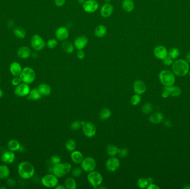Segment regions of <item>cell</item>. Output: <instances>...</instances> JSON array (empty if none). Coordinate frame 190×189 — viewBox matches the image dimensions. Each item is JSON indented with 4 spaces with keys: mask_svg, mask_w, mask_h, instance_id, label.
Here are the masks:
<instances>
[{
    "mask_svg": "<svg viewBox=\"0 0 190 189\" xmlns=\"http://www.w3.org/2000/svg\"><path fill=\"white\" fill-rule=\"evenodd\" d=\"M17 171L19 176L26 180L32 178L35 173L34 165L31 162L26 161L21 162L19 164Z\"/></svg>",
    "mask_w": 190,
    "mask_h": 189,
    "instance_id": "cell-1",
    "label": "cell"
},
{
    "mask_svg": "<svg viewBox=\"0 0 190 189\" xmlns=\"http://www.w3.org/2000/svg\"><path fill=\"white\" fill-rule=\"evenodd\" d=\"M173 73L178 77L186 76L189 71V65L187 61L178 59L173 63L172 66Z\"/></svg>",
    "mask_w": 190,
    "mask_h": 189,
    "instance_id": "cell-2",
    "label": "cell"
},
{
    "mask_svg": "<svg viewBox=\"0 0 190 189\" xmlns=\"http://www.w3.org/2000/svg\"><path fill=\"white\" fill-rule=\"evenodd\" d=\"M159 79L165 87L173 85L175 82V74L170 70H162L159 74Z\"/></svg>",
    "mask_w": 190,
    "mask_h": 189,
    "instance_id": "cell-3",
    "label": "cell"
},
{
    "mask_svg": "<svg viewBox=\"0 0 190 189\" xmlns=\"http://www.w3.org/2000/svg\"><path fill=\"white\" fill-rule=\"evenodd\" d=\"M87 180L93 189H97L103 182V177L98 171L93 170L89 173Z\"/></svg>",
    "mask_w": 190,
    "mask_h": 189,
    "instance_id": "cell-4",
    "label": "cell"
},
{
    "mask_svg": "<svg viewBox=\"0 0 190 189\" xmlns=\"http://www.w3.org/2000/svg\"><path fill=\"white\" fill-rule=\"evenodd\" d=\"M20 77L22 82L30 84L34 82V80H35L36 73L35 70L30 67H25L24 69H22Z\"/></svg>",
    "mask_w": 190,
    "mask_h": 189,
    "instance_id": "cell-5",
    "label": "cell"
},
{
    "mask_svg": "<svg viewBox=\"0 0 190 189\" xmlns=\"http://www.w3.org/2000/svg\"><path fill=\"white\" fill-rule=\"evenodd\" d=\"M41 183L46 187L55 188L58 185V177L53 174H47L42 178Z\"/></svg>",
    "mask_w": 190,
    "mask_h": 189,
    "instance_id": "cell-6",
    "label": "cell"
},
{
    "mask_svg": "<svg viewBox=\"0 0 190 189\" xmlns=\"http://www.w3.org/2000/svg\"><path fill=\"white\" fill-rule=\"evenodd\" d=\"M81 168L83 171L87 173L95 170L96 168V162L95 159L92 157H86L84 158L82 162L81 163Z\"/></svg>",
    "mask_w": 190,
    "mask_h": 189,
    "instance_id": "cell-7",
    "label": "cell"
},
{
    "mask_svg": "<svg viewBox=\"0 0 190 189\" xmlns=\"http://www.w3.org/2000/svg\"><path fill=\"white\" fill-rule=\"evenodd\" d=\"M31 45L32 48L36 51L42 50L46 46V43L43 38L38 34H35L32 37Z\"/></svg>",
    "mask_w": 190,
    "mask_h": 189,
    "instance_id": "cell-8",
    "label": "cell"
},
{
    "mask_svg": "<svg viewBox=\"0 0 190 189\" xmlns=\"http://www.w3.org/2000/svg\"><path fill=\"white\" fill-rule=\"evenodd\" d=\"M31 89L29 84L22 82L19 85L16 86L14 90L16 95L19 97H25L30 94Z\"/></svg>",
    "mask_w": 190,
    "mask_h": 189,
    "instance_id": "cell-9",
    "label": "cell"
},
{
    "mask_svg": "<svg viewBox=\"0 0 190 189\" xmlns=\"http://www.w3.org/2000/svg\"><path fill=\"white\" fill-rule=\"evenodd\" d=\"M106 168L110 172H115L120 166V161L115 156H111L106 162Z\"/></svg>",
    "mask_w": 190,
    "mask_h": 189,
    "instance_id": "cell-10",
    "label": "cell"
},
{
    "mask_svg": "<svg viewBox=\"0 0 190 189\" xmlns=\"http://www.w3.org/2000/svg\"><path fill=\"white\" fill-rule=\"evenodd\" d=\"M83 134L86 137L91 138L96 134V127L92 122H86L82 126Z\"/></svg>",
    "mask_w": 190,
    "mask_h": 189,
    "instance_id": "cell-11",
    "label": "cell"
},
{
    "mask_svg": "<svg viewBox=\"0 0 190 189\" xmlns=\"http://www.w3.org/2000/svg\"><path fill=\"white\" fill-rule=\"evenodd\" d=\"M83 9L87 13H92L97 11L99 4L96 0H86L82 5Z\"/></svg>",
    "mask_w": 190,
    "mask_h": 189,
    "instance_id": "cell-12",
    "label": "cell"
},
{
    "mask_svg": "<svg viewBox=\"0 0 190 189\" xmlns=\"http://www.w3.org/2000/svg\"><path fill=\"white\" fill-rule=\"evenodd\" d=\"M89 42L88 38L84 35L77 37L74 41V46L77 50H82L86 47Z\"/></svg>",
    "mask_w": 190,
    "mask_h": 189,
    "instance_id": "cell-13",
    "label": "cell"
},
{
    "mask_svg": "<svg viewBox=\"0 0 190 189\" xmlns=\"http://www.w3.org/2000/svg\"><path fill=\"white\" fill-rule=\"evenodd\" d=\"M56 38L60 41H64L68 40L69 37V31L68 28L61 26L58 27L55 32Z\"/></svg>",
    "mask_w": 190,
    "mask_h": 189,
    "instance_id": "cell-14",
    "label": "cell"
},
{
    "mask_svg": "<svg viewBox=\"0 0 190 189\" xmlns=\"http://www.w3.org/2000/svg\"><path fill=\"white\" fill-rule=\"evenodd\" d=\"M133 88L135 94L142 95L144 94L147 90L146 85L141 80H136L133 84Z\"/></svg>",
    "mask_w": 190,
    "mask_h": 189,
    "instance_id": "cell-15",
    "label": "cell"
},
{
    "mask_svg": "<svg viewBox=\"0 0 190 189\" xmlns=\"http://www.w3.org/2000/svg\"><path fill=\"white\" fill-rule=\"evenodd\" d=\"M114 7L110 2H106L103 5L100 9V14L102 17L108 18L113 13Z\"/></svg>",
    "mask_w": 190,
    "mask_h": 189,
    "instance_id": "cell-16",
    "label": "cell"
},
{
    "mask_svg": "<svg viewBox=\"0 0 190 189\" xmlns=\"http://www.w3.org/2000/svg\"><path fill=\"white\" fill-rule=\"evenodd\" d=\"M153 54L157 59L163 60L168 55V51L165 47L159 45L155 48L153 50Z\"/></svg>",
    "mask_w": 190,
    "mask_h": 189,
    "instance_id": "cell-17",
    "label": "cell"
},
{
    "mask_svg": "<svg viewBox=\"0 0 190 189\" xmlns=\"http://www.w3.org/2000/svg\"><path fill=\"white\" fill-rule=\"evenodd\" d=\"M52 171H53V174L58 178L62 177L66 175L65 173V170H64V164L61 163V162L54 165Z\"/></svg>",
    "mask_w": 190,
    "mask_h": 189,
    "instance_id": "cell-18",
    "label": "cell"
},
{
    "mask_svg": "<svg viewBox=\"0 0 190 189\" xmlns=\"http://www.w3.org/2000/svg\"><path fill=\"white\" fill-rule=\"evenodd\" d=\"M15 160V155L13 152L6 151L1 155V160L5 164H11Z\"/></svg>",
    "mask_w": 190,
    "mask_h": 189,
    "instance_id": "cell-19",
    "label": "cell"
},
{
    "mask_svg": "<svg viewBox=\"0 0 190 189\" xmlns=\"http://www.w3.org/2000/svg\"><path fill=\"white\" fill-rule=\"evenodd\" d=\"M17 55L21 59H28L31 55V51L30 48L26 46H22L19 48L17 51Z\"/></svg>",
    "mask_w": 190,
    "mask_h": 189,
    "instance_id": "cell-20",
    "label": "cell"
},
{
    "mask_svg": "<svg viewBox=\"0 0 190 189\" xmlns=\"http://www.w3.org/2000/svg\"><path fill=\"white\" fill-rule=\"evenodd\" d=\"M9 70L13 76H20L22 70V68L19 63L13 62L9 66Z\"/></svg>",
    "mask_w": 190,
    "mask_h": 189,
    "instance_id": "cell-21",
    "label": "cell"
},
{
    "mask_svg": "<svg viewBox=\"0 0 190 189\" xmlns=\"http://www.w3.org/2000/svg\"><path fill=\"white\" fill-rule=\"evenodd\" d=\"M84 159L82 153L78 151V150H74L72 152L71 154V159L72 162H74L76 164H81Z\"/></svg>",
    "mask_w": 190,
    "mask_h": 189,
    "instance_id": "cell-22",
    "label": "cell"
},
{
    "mask_svg": "<svg viewBox=\"0 0 190 189\" xmlns=\"http://www.w3.org/2000/svg\"><path fill=\"white\" fill-rule=\"evenodd\" d=\"M107 31H108V29L105 26L102 25V24H100L95 28V30H94V34L96 37L101 38L104 37L106 36V34H107Z\"/></svg>",
    "mask_w": 190,
    "mask_h": 189,
    "instance_id": "cell-23",
    "label": "cell"
},
{
    "mask_svg": "<svg viewBox=\"0 0 190 189\" xmlns=\"http://www.w3.org/2000/svg\"><path fill=\"white\" fill-rule=\"evenodd\" d=\"M37 89L41 95L43 96H49L52 91V89L51 87L46 83L40 84L38 86Z\"/></svg>",
    "mask_w": 190,
    "mask_h": 189,
    "instance_id": "cell-24",
    "label": "cell"
},
{
    "mask_svg": "<svg viewBox=\"0 0 190 189\" xmlns=\"http://www.w3.org/2000/svg\"><path fill=\"white\" fill-rule=\"evenodd\" d=\"M163 120V116L160 112H155L152 114L149 117V121L154 124H159Z\"/></svg>",
    "mask_w": 190,
    "mask_h": 189,
    "instance_id": "cell-25",
    "label": "cell"
},
{
    "mask_svg": "<svg viewBox=\"0 0 190 189\" xmlns=\"http://www.w3.org/2000/svg\"><path fill=\"white\" fill-rule=\"evenodd\" d=\"M122 8L126 12H131L135 9V3L133 0H123L122 2Z\"/></svg>",
    "mask_w": 190,
    "mask_h": 189,
    "instance_id": "cell-26",
    "label": "cell"
},
{
    "mask_svg": "<svg viewBox=\"0 0 190 189\" xmlns=\"http://www.w3.org/2000/svg\"><path fill=\"white\" fill-rule=\"evenodd\" d=\"M10 171L6 165H0V180H7L9 177Z\"/></svg>",
    "mask_w": 190,
    "mask_h": 189,
    "instance_id": "cell-27",
    "label": "cell"
},
{
    "mask_svg": "<svg viewBox=\"0 0 190 189\" xmlns=\"http://www.w3.org/2000/svg\"><path fill=\"white\" fill-rule=\"evenodd\" d=\"M166 91H167L170 94V95H171L173 97H178L181 94V89L178 87L177 86H167L165 88Z\"/></svg>",
    "mask_w": 190,
    "mask_h": 189,
    "instance_id": "cell-28",
    "label": "cell"
},
{
    "mask_svg": "<svg viewBox=\"0 0 190 189\" xmlns=\"http://www.w3.org/2000/svg\"><path fill=\"white\" fill-rule=\"evenodd\" d=\"M62 48L66 53L71 54L74 52L75 46L70 41H64L62 43Z\"/></svg>",
    "mask_w": 190,
    "mask_h": 189,
    "instance_id": "cell-29",
    "label": "cell"
},
{
    "mask_svg": "<svg viewBox=\"0 0 190 189\" xmlns=\"http://www.w3.org/2000/svg\"><path fill=\"white\" fill-rule=\"evenodd\" d=\"M7 148L9 150L14 152L20 149L21 145L18 140L11 139L7 143Z\"/></svg>",
    "mask_w": 190,
    "mask_h": 189,
    "instance_id": "cell-30",
    "label": "cell"
},
{
    "mask_svg": "<svg viewBox=\"0 0 190 189\" xmlns=\"http://www.w3.org/2000/svg\"><path fill=\"white\" fill-rule=\"evenodd\" d=\"M42 97V95L37 88L31 89L30 94L28 96V99H32L34 101H38Z\"/></svg>",
    "mask_w": 190,
    "mask_h": 189,
    "instance_id": "cell-31",
    "label": "cell"
},
{
    "mask_svg": "<svg viewBox=\"0 0 190 189\" xmlns=\"http://www.w3.org/2000/svg\"><path fill=\"white\" fill-rule=\"evenodd\" d=\"M64 186L67 189H76L77 188L76 181L73 177H68L64 181Z\"/></svg>",
    "mask_w": 190,
    "mask_h": 189,
    "instance_id": "cell-32",
    "label": "cell"
},
{
    "mask_svg": "<svg viewBox=\"0 0 190 189\" xmlns=\"http://www.w3.org/2000/svg\"><path fill=\"white\" fill-rule=\"evenodd\" d=\"M111 116V112L108 108H104L99 113V118L102 120H106Z\"/></svg>",
    "mask_w": 190,
    "mask_h": 189,
    "instance_id": "cell-33",
    "label": "cell"
},
{
    "mask_svg": "<svg viewBox=\"0 0 190 189\" xmlns=\"http://www.w3.org/2000/svg\"><path fill=\"white\" fill-rule=\"evenodd\" d=\"M119 148L116 145L113 144L108 145L106 148V152L108 155L110 156H115L117 154Z\"/></svg>",
    "mask_w": 190,
    "mask_h": 189,
    "instance_id": "cell-34",
    "label": "cell"
},
{
    "mask_svg": "<svg viewBox=\"0 0 190 189\" xmlns=\"http://www.w3.org/2000/svg\"><path fill=\"white\" fill-rule=\"evenodd\" d=\"M76 142L72 139L67 140L65 143V148L69 152H73L76 148Z\"/></svg>",
    "mask_w": 190,
    "mask_h": 189,
    "instance_id": "cell-35",
    "label": "cell"
},
{
    "mask_svg": "<svg viewBox=\"0 0 190 189\" xmlns=\"http://www.w3.org/2000/svg\"><path fill=\"white\" fill-rule=\"evenodd\" d=\"M13 34L16 37L20 39H24L26 36V31L22 28L16 27L13 30Z\"/></svg>",
    "mask_w": 190,
    "mask_h": 189,
    "instance_id": "cell-36",
    "label": "cell"
},
{
    "mask_svg": "<svg viewBox=\"0 0 190 189\" xmlns=\"http://www.w3.org/2000/svg\"><path fill=\"white\" fill-rule=\"evenodd\" d=\"M152 109H153V105L150 102L144 103L141 108V110L142 113H144L145 114H150L152 112Z\"/></svg>",
    "mask_w": 190,
    "mask_h": 189,
    "instance_id": "cell-37",
    "label": "cell"
},
{
    "mask_svg": "<svg viewBox=\"0 0 190 189\" xmlns=\"http://www.w3.org/2000/svg\"><path fill=\"white\" fill-rule=\"evenodd\" d=\"M141 100V98L140 95L135 94L133 95L131 98L130 102H131V104H132V105L136 106L140 103Z\"/></svg>",
    "mask_w": 190,
    "mask_h": 189,
    "instance_id": "cell-38",
    "label": "cell"
},
{
    "mask_svg": "<svg viewBox=\"0 0 190 189\" xmlns=\"http://www.w3.org/2000/svg\"><path fill=\"white\" fill-rule=\"evenodd\" d=\"M58 40L55 38L49 39L46 43V46L49 49L55 48L58 45Z\"/></svg>",
    "mask_w": 190,
    "mask_h": 189,
    "instance_id": "cell-39",
    "label": "cell"
},
{
    "mask_svg": "<svg viewBox=\"0 0 190 189\" xmlns=\"http://www.w3.org/2000/svg\"><path fill=\"white\" fill-rule=\"evenodd\" d=\"M137 185L141 189L147 188L148 185V183L147 181V179L145 178H140L137 181Z\"/></svg>",
    "mask_w": 190,
    "mask_h": 189,
    "instance_id": "cell-40",
    "label": "cell"
},
{
    "mask_svg": "<svg viewBox=\"0 0 190 189\" xmlns=\"http://www.w3.org/2000/svg\"><path fill=\"white\" fill-rule=\"evenodd\" d=\"M81 126L82 127V122L80 120H75L71 123V129L73 130H78L81 128Z\"/></svg>",
    "mask_w": 190,
    "mask_h": 189,
    "instance_id": "cell-41",
    "label": "cell"
},
{
    "mask_svg": "<svg viewBox=\"0 0 190 189\" xmlns=\"http://www.w3.org/2000/svg\"><path fill=\"white\" fill-rule=\"evenodd\" d=\"M180 55V52L177 48H173L170 49L169 52V56L172 59H175L178 57Z\"/></svg>",
    "mask_w": 190,
    "mask_h": 189,
    "instance_id": "cell-42",
    "label": "cell"
},
{
    "mask_svg": "<svg viewBox=\"0 0 190 189\" xmlns=\"http://www.w3.org/2000/svg\"><path fill=\"white\" fill-rule=\"evenodd\" d=\"M129 152L128 149L123 148L119 149L117 154L119 155V156L121 158H125V157L129 155Z\"/></svg>",
    "mask_w": 190,
    "mask_h": 189,
    "instance_id": "cell-43",
    "label": "cell"
},
{
    "mask_svg": "<svg viewBox=\"0 0 190 189\" xmlns=\"http://www.w3.org/2000/svg\"><path fill=\"white\" fill-rule=\"evenodd\" d=\"M82 169L79 167L74 168L73 170H71L72 175L75 177H80L81 174H82Z\"/></svg>",
    "mask_w": 190,
    "mask_h": 189,
    "instance_id": "cell-44",
    "label": "cell"
},
{
    "mask_svg": "<svg viewBox=\"0 0 190 189\" xmlns=\"http://www.w3.org/2000/svg\"><path fill=\"white\" fill-rule=\"evenodd\" d=\"M22 82L20 76L14 77V78L11 80V84L15 87L19 85Z\"/></svg>",
    "mask_w": 190,
    "mask_h": 189,
    "instance_id": "cell-45",
    "label": "cell"
},
{
    "mask_svg": "<svg viewBox=\"0 0 190 189\" xmlns=\"http://www.w3.org/2000/svg\"><path fill=\"white\" fill-rule=\"evenodd\" d=\"M163 63L166 65V66H170L171 64H173L174 62H173V59L171 58L170 56H167L166 58H164L163 60Z\"/></svg>",
    "mask_w": 190,
    "mask_h": 189,
    "instance_id": "cell-46",
    "label": "cell"
},
{
    "mask_svg": "<svg viewBox=\"0 0 190 189\" xmlns=\"http://www.w3.org/2000/svg\"><path fill=\"white\" fill-rule=\"evenodd\" d=\"M64 165V170H65V173L66 174H68L70 173L71 170H72V165L69 162H64L63 163Z\"/></svg>",
    "mask_w": 190,
    "mask_h": 189,
    "instance_id": "cell-47",
    "label": "cell"
},
{
    "mask_svg": "<svg viewBox=\"0 0 190 189\" xmlns=\"http://www.w3.org/2000/svg\"><path fill=\"white\" fill-rule=\"evenodd\" d=\"M51 161L53 164L55 165L61 162V158L58 155H53L51 157Z\"/></svg>",
    "mask_w": 190,
    "mask_h": 189,
    "instance_id": "cell-48",
    "label": "cell"
},
{
    "mask_svg": "<svg viewBox=\"0 0 190 189\" xmlns=\"http://www.w3.org/2000/svg\"><path fill=\"white\" fill-rule=\"evenodd\" d=\"M85 53L82 50H78V51L77 52V57L80 60H82L84 58H85Z\"/></svg>",
    "mask_w": 190,
    "mask_h": 189,
    "instance_id": "cell-49",
    "label": "cell"
},
{
    "mask_svg": "<svg viewBox=\"0 0 190 189\" xmlns=\"http://www.w3.org/2000/svg\"><path fill=\"white\" fill-rule=\"evenodd\" d=\"M54 2L56 6L60 7L64 6L66 3V0H54Z\"/></svg>",
    "mask_w": 190,
    "mask_h": 189,
    "instance_id": "cell-50",
    "label": "cell"
},
{
    "mask_svg": "<svg viewBox=\"0 0 190 189\" xmlns=\"http://www.w3.org/2000/svg\"><path fill=\"white\" fill-rule=\"evenodd\" d=\"M147 189H159V187L157 185L153 184V183L149 184L147 187Z\"/></svg>",
    "mask_w": 190,
    "mask_h": 189,
    "instance_id": "cell-51",
    "label": "cell"
},
{
    "mask_svg": "<svg viewBox=\"0 0 190 189\" xmlns=\"http://www.w3.org/2000/svg\"><path fill=\"white\" fill-rule=\"evenodd\" d=\"M169 95H170V94H169L168 91L165 89V91H163V93H162V97L164 98H167L169 97Z\"/></svg>",
    "mask_w": 190,
    "mask_h": 189,
    "instance_id": "cell-52",
    "label": "cell"
},
{
    "mask_svg": "<svg viewBox=\"0 0 190 189\" xmlns=\"http://www.w3.org/2000/svg\"><path fill=\"white\" fill-rule=\"evenodd\" d=\"M7 184L9 185V186H13V185H15V183L13 180L11 179H7Z\"/></svg>",
    "mask_w": 190,
    "mask_h": 189,
    "instance_id": "cell-53",
    "label": "cell"
},
{
    "mask_svg": "<svg viewBox=\"0 0 190 189\" xmlns=\"http://www.w3.org/2000/svg\"><path fill=\"white\" fill-rule=\"evenodd\" d=\"M56 189H65V186L63 185H57V186L55 187Z\"/></svg>",
    "mask_w": 190,
    "mask_h": 189,
    "instance_id": "cell-54",
    "label": "cell"
},
{
    "mask_svg": "<svg viewBox=\"0 0 190 189\" xmlns=\"http://www.w3.org/2000/svg\"><path fill=\"white\" fill-rule=\"evenodd\" d=\"M186 59L187 62H190V52H188L186 55Z\"/></svg>",
    "mask_w": 190,
    "mask_h": 189,
    "instance_id": "cell-55",
    "label": "cell"
},
{
    "mask_svg": "<svg viewBox=\"0 0 190 189\" xmlns=\"http://www.w3.org/2000/svg\"><path fill=\"white\" fill-rule=\"evenodd\" d=\"M147 181H148V185L149 184H152V183H153V180L151 177H148L147 179Z\"/></svg>",
    "mask_w": 190,
    "mask_h": 189,
    "instance_id": "cell-56",
    "label": "cell"
},
{
    "mask_svg": "<svg viewBox=\"0 0 190 189\" xmlns=\"http://www.w3.org/2000/svg\"><path fill=\"white\" fill-rule=\"evenodd\" d=\"M165 124L167 125V127H170L172 125L171 122H170L169 120H167V121H166Z\"/></svg>",
    "mask_w": 190,
    "mask_h": 189,
    "instance_id": "cell-57",
    "label": "cell"
},
{
    "mask_svg": "<svg viewBox=\"0 0 190 189\" xmlns=\"http://www.w3.org/2000/svg\"><path fill=\"white\" fill-rule=\"evenodd\" d=\"M86 0H77L78 2L81 4V5H83V3L86 2Z\"/></svg>",
    "mask_w": 190,
    "mask_h": 189,
    "instance_id": "cell-58",
    "label": "cell"
},
{
    "mask_svg": "<svg viewBox=\"0 0 190 189\" xmlns=\"http://www.w3.org/2000/svg\"><path fill=\"white\" fill-rule=\"evenodd\" d=\"M3 96V91L0 88V98L2 97Z\"/></svg>",
    "mask_w": 190,
    "mask_h": 189,
    "instance_id": "cell-59",
    "label": "cell"
},
{
    "mask_svg": "<svg viewBox=\"0 0 190 189\" xmlns=\"http://www.w3.org/2000/svg\"><path fill=\"white\" fill-rule=\"evenodd\" d=\"M184 189H190V186L187 185V186H185L184 187Z\"/></svg>",
    "mask_w": 190,
    "mask_h": 189,
    "instance_id": "cell-60",
    "label": "cell"
},
{
    "mask_svg": "<svg viewBox=\"0 0 190 189\" xmlns=\"http://www.w3.org/2000/svg\"><path fill=\"white\" fill-rule=\"evenodd\" d=\"M104 1L106 2H110V1H111V0H104Z\"/></svg>",
    "mask_w": 190,
    "mask_h": 189,
    "instance_id": "cell-61",
    "label": "cell"
},
{
    "mask_svg": "<svg viewBox=\"0 0 190 189\" xmlns=\"http://www.w3.org/2000/svg\"><path fill=\"white\" fill-rule=\"evenodd\" d=\"M1 78H0V82H1Z\"/></svg>",
    "mask_w": 190,
    "mask_h": 189,
    "instance_id": "cell-62",
    "label": "cell"
},
{
    "mask_svg": "<svg viewBox=\"0 0 190 189\" xmlns=\"http://www.w3.org/2000/svg\"><path fill=\"white\" fill-rule=\"evenodd\" d=\"M188 72H189V74H190V71H188Z\"/></svg>",
    "mask_w": 190,
    "mask_h": 189,
    "instance_id": "cell-63",
    "label": "cell"
}]
</instances>
